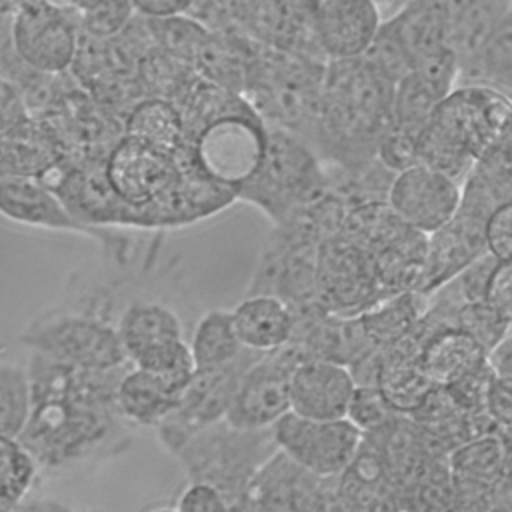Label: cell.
<instances>
[{"label": "cell", "instance_id": "obj_1", "mask_svg": "<svg viewBox=\"0 0 512 512\" xmlns=\"http://www.w3.org/2000/svg\"><path fill=\"white\" fill-rule=\"evenodd\" d=\"M394 82L366 58L324 64L314 152L324 166L356 170L376 160L392 122Z\"/></svg>", "mask_w": 512, "mask_h": 512}, {"label": "cell", "instance_id": "obj_3", "mask_svg": "<svg viewBox=\"0 0 512 512\" xmlns=\"http://www.w3.org/2000/svg\"><path fill=\"white\" fill-rule=\"evenodd\" d=\"M324 64L256 42L246 60L240 96L266 126L286 130L314 150Z\"/></svg>", "mask_w": 512, "mask_h": 512}, {"label": "cell", "instance_id": "obj_9", "mask_svg": "<svg viewBox=\"0 0 512 512\" xmlns=\"http://www.w3.org/2000/svg\"><path fill=\"white\" fill-rule=\"evenodd\" d=\"M276 450L302 472L336 480L356 458L362 432L348 420H312L294 412L282 414L272 426Z\"/></svg>", "mask_w": 512, "mask_h": 512}, {"label": "cell", "instance_id": "obj_32", "mask_svg": "<svg viewBox=\"0 0 512 512\" xmlns=\"http://www.w3.org/2000/svg\"><path fill=\"white\" fill-rule=\"evenodd\" d=\"M484 248L498 262L512 260V202L496 206L482 228Z\"/></svg>", "mask_w": 512, "mask_h": 512}, {"label": "cell", "instance_id": "obj_5", "mask_svg": "<svg viewBox=\"0 0 512 512\" xmlns=\"http://www.w3.org/2000/svg\"><path fill=\"white\" fill-rule=\"evenodd\" d=\"M328 188L318 154L298 136L266 126V142L254 172L234 188L236 202L258 208L274 226Z\"/></svg>", "mask_w": 512, "mask_h": 512}, {"label": "cell", "instance_id": "obj_12", "mask_svg": "<svg viewBox=\"0 0 512 512\" xmlns=\"http://www.w3.org/2000/svg\"><path fill=\"white\" fill-rule=\"evenodd\" d=\"M38 354L80 370H118L128 364L116 326L88 314H58L32 334Z\"/></svg>", "mask_w": 512, "mask_h": 512}, {"label": "cell", "instance_id": "obj_8", "mask_svg": "<svg viewBox=\"0 0 512 512\" xmlns=\"http://www.w3.org/2000/svg\"><path fill=\"white\" fill-rule=\"evenodd\" d=\"M314 294L324 314L340 318L356 316L386 298L370 254L340 232L318 244Z\"/></svg>", "mask_w": 512, "mask_h": 512}, {"label": "cell", "instance_id": "obj_4", "mask_svg": "<svg viewBox=\"0 0 512 512\" xmlns=\"http://www.w3.org/2000/svg\"><path fill=\"white\" fill-rule=\"evenodd\" d=\"M266 142V124L234 92H224L184 126V148L194 164L230 188L256 168Z\"/></svg>", "mask_w": 512, "mask_h": 512}, {"label": "cell", "instance_id": "obj_25", "mask_svg": "<svg viewBox=\"0 0 512 512\" xmlns=\"http://www.w3.org/2000/svg\"><path fill=\"white\" fill-rule=\"evenodd\" d=\"M196 370H218L236 362L244 348L232 326L230 310H210L200 316L188 344Z\"/></svg>", "mask_w": 512, "mask_h": 512}, {"label": "cell", "instance_id": "obj_21", "mask_svg": "<svg viewBox=\"0 0 512 512\" xmlns=\"http://www.w3.org/2000/svg\"><path fill=\"white\" fill-rule=\"evenodd\" d=\"M184 390L154 372L132 366L116 382V412L138 426H160L178 408Z\"/></svg>", "mask_w": 512, "mask_h": 512}, {"label": "cell", "instance_id": "obj_29", "mask_svg": "<svg viewBox=\"0 0 512 512\" xmlns=\"http://www.w3.org/2000/svg\"><path fill=\"white\" fill-rule=\"evenodd\" d=\"M456 326L468 332L486 352L510 334V316L490 308L486 302H464L456 314Z\"/></svg>", "mask_w": 512, "mask_h": 512}, {"label": "cell", "instance_id": "obj_6", "mask_svg": "<svg viewBox=\"0 0 512 512\" xmlns=\"http://www.w3.org/2000/svg\"><path fill=\"white\" fill-rule=\"evenodd\" d=\"M276 452L270 428L236 430L220 420L188 438L174 454L190 480L214 484L232 512H242L252 478Z\"/></svg>", "mask_w": 512, "mask_h": 512}, {"label": "cell", "instance_id": "obj_23", "mask_svg": "<svg viewBox=\"0 0 512 512\" xmlns=\"http://www.w3.org/2000/svg\"><path fill=\"white\" fill-rule=\"evenodd\" d=\"M428 308V294L408 290L380 298L376 304L356 314V322L368 340L376 348H386L404 336H408L422 314Z\"/></svg>", "mask_w": 512, "mask_h": 512}, {"label": "cell", "instance_id": "obj_11", "mask_svg": "<svg viewBox=\"0 0 512 512\" xmlns=\"http://www.w3.org/2000/svg\"><path fill=\"white\" fill-rule=\"evenodd\" d=\"M304 358L308 354L296 340L280 350L260 354L242 374L222 420L236 430L270 428L290 410V374Z\"/></svg>", "mask_w": 512, "mask_h": 512}, {"label": "cell", "instance_id": "obj_24", "mask_svg": "<svg viewBox=\"0 0 512 512\" xmlns=\"http://www.w3.org/2000/svg\"><path fill=\"white\" fill-rule=\"evenodd\" d=\"M122 134L174 154L184 146L180 112L174 102L162 98H142L130 106L122 120Z\"/></svg>", "mask_w": 512, "mask_h": 512}, {"label": "cell", "instance_id": "obj_39", "mask_svg": "<svg viewBox=\"0 0 512 512\" xmlns=\"http://www.w3.org/2000/svg\"><path fill=\"white\" fill-rule=\"evenodd\" d=\"M488 512H508V504H500V506H494V508H490Z\"/></svg>", "mask_w": 512, "mask_h": 512}, {"label": "cell", "instance_id": "obj_37", "mask_svg": "<svg viewBox=\"0 0 512 512\" xmlns=\"http://www.w3.org/2000/svg\"><path fill=\"white\" fill-rule=\"evenodd\" d=\"M374 2L380 6V10H382V14H384V18H386L388 14L396 12L400 6H404V4L410 2V0H374Z\"/></svg>", "mask_w": 512, "mask_h": 512}, {"label": "cell", "instance_id": "obj_27", "mask_svg": "<svg viewBox=\"0 0 512 512\" xmlns=\"http://www.w3.org/2000/svg\"><path fill=\"white\" fill-rule=\"evenodd\" d=\"M30 412L28 374L10 364H0V434L18 438Z\"/></svg>", "mask_w": 512, "mask_h": 512}, {"label": "cell", "instance_id": "obj_15", "mask_svg": "<svg viewBox=\"0 0 512 512\" xmlns=\"http://www.w3.org/2000/svg\"><path fill=\"white\" fill-rule=\"evenodd\" d=\"M356 380L346 364L304 358L290 374V412L312 420L346 418Z\"/></svg>", "mask_w": 512, "mask_h": 512}, {"label": "cell", "instance_id": "obj_33", "mask_svg": "<svg viewBox=\"0 0 512 512\" xmlns=\"http://www.w3.org/2000/svg\"><path fill=\"white\" fill-rule=\"evenodd\" d=\"M176 512H232L226 496L210 482L190 480L178 494Z\"/></svg>", "mask_w": 512, "mask_h": 512}, {"label": "cell", "instance_id": "obj_10", "mask_svg": "<svg viewBox=\"0 0 512 512\" xmlns=\"http://www.w3.org/2000/svg\"><path fill=\"white\" fill-rule=\"evenodd\" d=\"M104 172L118 194L138 216V228H150L152 210L176 188L180 166L174 152L120 136L104 158Z\"/></svg>", "mask_w": 512, "mask_h": 512}, {"label": "cell", "instance_id": "obj_19", "mask_svg": "<svg viewBox=\"0 0 512 512\" xmlns=\"http://www.w3.org/2000/svg\"><path fill=\"white\" fill-rule=\"evenodd\" d=\"M230 318L244 350L268 354L292 342L294 314L284 300L272 294H246L230 310Z\"/></svg>", "mask_w": 512, "mask_h": 512}, {"label": "cell", "instance_id": "obj_18", "mask_svg": "<svg viewBox=\"0 0 512 512\" xmlns=\"http://www.w3.org/2000/svg\"><path fill=\"white\" fill-rule=\"evenodd\" d=\"M448 44L456 76L466 70L502 24L512 20L510 0H446Z\"/></svg>", "mask_w": 512, "mask_h": 512}, {"label": "cell", "instance_id": "obj_2", "mask_svg": "<svg viewBox=\"0 0 512 512\" xmlns=\"http://www.w3.org/2000/svg\"><path fill=\"white\" fill-rule=\"evenodd\" d=\"M510 132V96L488 86L456 84L418 134L416 158L458 184L474 162Z\"/></svg>", "mask_w": 512, "mask_h": 512}, {"label": "cell", "instance_id": "obj_16", "mask_svg": "<svg viewBox=\"0 0 512 512\" xmlns=\"http://www.w3.org/2000/svg\"><path fill=\"white\" fill-rule=\"evenodd\" d=\"M454 86L456 58L452 50L416 64L394 84L390 126L418 136L438 102Z\"/></svg>", "mask_w": 512, "mask_h": 512}, {"label": "cell", "instance_id": "obj_7", "mask_svg": "<svg viewBox=\"0 0 512 512\" xmlns=\"http://www.w3.org/2000/svg\"><path fill=\"white\" fill-rule=\"evenodd\" d=\"M80 14L58 0H14L10 42L16 58L40 74L70 70L80 42Z\"/></svg>", "mask_w": 512, "mask_h": 512}, {"label": "cell", "instance_id": "obj_34", "mask_svg": "<svg viewBox=\"0 0 512 512\" xmlns=\"http://www.w3.org/2000/svg\"><path fill=\"white\" fill-rule=\"evenodd\" d=\"M484 412L496 426L502 436H510V420H512V380L496 378L490 374L486 396H484Z\"/></svg>", "mask_w": 512, "mask_h": 512}, {"label": "cell", "instance_id": "obj_28", "mask_svg": "<svg viewBox=\"0 0 512 512\" xmlns=\"http://www.w3.org/2000/svg\"><path fill=\"white\" fill-rule=\"evenodd\" d=\"M36 476V460L18 438L0 434V506L18 502Z\"/></svg>", "mask_w": 512, "mask_h": 512}, {"label": "cell", "instance_id": "obj_22", "mask_svg": "<svg viewBox=\"0 0 512 512\" xmlns=\"http://www.w3.org/2000/svg\"><path fill=\"white\" fill-rule=\"evenodd\" d=\"M416 362L436 386H448L486 364V350L462 328L436 330L420 346Z\"/></svg>", "mask_w": 512, "mask_h": 512}, {"label": "cell", "instance_id": "obj_14", "mask_svg": "<svg viewBox=\"0 0 512 512\" xmlns=\"http://www.w3.org/2000/svg\"><path fill=\"white\" fill-rule=\"evenodd\" d=\"M0 214L28 226L94 236L116 262L122 264L128 260L130 244L124 236L114 234L112 230L84 228L64 210L58 196L34 176L0 172Z\"/></svg>", "mask_w": 512, "mask_h": 512}, {"label": "cell", "instance_id": "obj_13", "mask_svg": "<svg viewBox=\"0 0 512 512\" xmlns=\"http://www.w3.org/2000/svg\"><path fill=\"white\" fill-rule=\"evenodd\" d=\"M386 204L404 224L430 236L456 214L460 184L426 164H412L392 176Z\"/></svg>", "mask_w": 512, "mask_h": 512}, {"label": "cell", "instance_id": "obj_17", "mask_svg": "<svg viewBox=\"0 0 512 512\" xmlns=\"http://www.w3.org/2000/svg\"><path fill=\"white\" fill-rule=\"evenodd\" d=\"M384 14L374 0H320L316 42L326 62L360 58L376 38Z\"/></svg>", "mask_w": 512, "mask_h": 512}, {"label": "cell", "instance_id": "obj_30", "mask_svg": "<svg viewBox=\"0 0 512 512\" xmlns=\"http://www.w3.org/2000/svg\"><path fill=\"white\" fill-rule=\"evenodd\" d=\"M396 416L386 398L382 396L380 388L376 384H356L352 400L348 404L346 418L362 432L372 434L386 424H390Z\"/></svg>", "mask_w": 512, "mask_h": 512}, {"label": "cell", "instance_id": "obj_31", "mask_svg": "<svg viewBox=\"0 0 512 512\" xmlns=\"http://www.w3.org/2000/svg\"><path fill=\"white\" fill-rule=\"evenodd\" d=\"M134 18L130 0H98L80 12V28L94 38H110L118 34Z\"/></svg>", "mask_w": 512, "mask_h": 512}, {"label": "cell", "instance_id": "obj_35", "mask_svg": "<svg viewBox=\"0 0 512 512\" xmlns=\"http://www.w3.org/2000/svg\"><path fill=\"white\" fill-rule=\"evenodd\" d=\"M482 302L496 312L512 318V264L496 262L484 284Z\"/></svg>", "mask_w": 512, "mask_h": 512}, {"label": "cell", "instance_id": "obj_38", "mask_svg": "<svg viewBox=\"0 0 512 512\" xmlns=\"http://www.w3.org/2000/svg\"><path fill=\"white\" fill-rule=\"evenodd\" d=\"M146 512H176V508L174 506H154V508H150Z\"/></svg>", "mask_w": 512, "mask_h": 512}, {"label": "cell", "instance_id": "obj_26", "mask_svg": "<svg viewBox=\"0 0 512 512\" xmlns=\"http://www.w3.org/2000/svg\"><path fill=\"white\" fill-rule=\"evenodd\" d=\"M456 84H478L510 96L512 88V20L502 24L478 58L456 76Z\"/></svg>", "mask_w": 512, "mask_h": 512}, {"label": "cell", "instance_id": "obj_36", "mask_svg": "<svg viewBox=\"0 0 512 512\" xmlns=\"http://www.w3.org/2000/svg\"><path fill=\"white\" fill-rule=\"evenodd\" d=\"M194 0H130L134 14L142 18H168L188 14Z\"/></svg>", "mask_w": 512, "mask_h": 512}, {"label": "cell", "instance_id": "obj_20", "mask_svg": "<svg viewBox=\"0 0 512 512\" xmlns=\"http://www.w3.org/2000/svg\"><path fill=\"white\" fill-rule=\"evenodd\" d=\"M116 334L126 360L156 352L184 340V324L174 308L156 300H132L116 322Z\"/></svg>", "mask_w": 512, "mask_h": 512}]
</instances>
